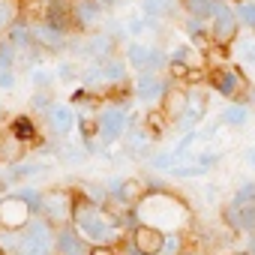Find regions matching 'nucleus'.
Masks as SVG:
<instances>
[{
  "label": "nucleus",
  "mask_w": 255,
  "mask_h": 255,
  "mask_svg": "<svg viewBox=\"0 0 255 255\" xmlns=\"http://www.w3.org/2000/svg\"><path fill=\"white\" fill-rule=\"evenodd\" d=\"M135 219L144 222V225H153V228H159L165 234H171V231H180L192 219V210L186 207L183 198L159 189V192H147L135 204Z\"/></svg>",
  "instance_id": "1"
},
{
  "label": "nucleus",
  "mask_w": 255,
  "mask_h": 255,
  "mask_svg": "<svg viewBox=\"0 0 255 255\" xmlns=\"http://www.w3.org/2000/svg\"><path fill=\"white\" fill-rule=\"evenodd\" d=\"M72 225L75 231L93 243V246H102V243H111L114 234H117V219L111 216V210H105L99 201H90L87 195L75 198V210H72Z\"/></svg>",
  "instance_id": "2"
},
{
  "label": "nucleus",
  "mask_w": 255,
  "mask_h": 255,
  "mask_svg": "<svg viewBox=\"0 0 255 255\" xmlns=\"http://www.w3.org/2000/svg\"><path fill=\"white\" fill-rule=\"evenodd\" d=\"M18 255H57V228L45 216H33L21 228Z\"/></svg>",
  "instance_id": "3"
},
{
  "label": "nucleus",
  "mask_w": 255,
  "mask_h": 255,
  "mask_svg": "<svg viewBox=\"0 0 255 255\" xmlns=\"http://www.w3.org/2000/svg\"><path fill=\"white\" fill-rule=\"evenodd\" d=\"M96 138L108 147V144H114V141H120L126 132H129V111H126L123 105H114V102H108V105H102L99 111H96Z\"/></svg>",
  "instance_id": "4"
},
{
  "label": "nucleus",
  "mask_w": 255,
  "mask_h": 255,
  "mask_svg": "<svg viewBox=\"0 0 255 255\" xmlns=\"http://www.w3.org/2000/svg\"><path fill=\"white\" fill-rule=\"evenodd\" d=\"M240 30H243V24L237 18L234 3H219V9L210 18V42L228 48V45H234V39L240 36Z\"/></svg>",
  "instance_id": "5"
},
{
  "label": "nucleus",
  "mask_w": 255,
  "mask_h": 255,
  "mask_svg": "<svg viewBox=\"0 0 255 255\" xmlns=\"http://www.w3.org/2000/svg\"><path fill=\"white\" fill-rule=\"evenodd\" d=\"M72 210H75V195L72 192H66V189H48V192H42L39 216H45L54 228L69 225L72 222Z\"/></svg>",
  "instance_id": "6"
},
{
  "label": "nucleus",
  "mask_w": 255,
  "mask_h": 255,
  "mask_svg": "<svg viewBox=\"0 0 255 255\" xmlns=\"http://www.w3.org/2000/svg\"><path fill=\"white\" fill-rule=\"evenodd\" d=\"M168 87H171V81L162 78L159 72H141L135 78V84H132V96L141 105H147V108H159L165 93H168Z\"/></svg>",
  "instance_id": "7"
},
{
  "label": "nucleus",
  "mask_w": 255,
  "mask_h": 255,
  "mask_svg": "<svg viewBox=\"0 0 255 255\" xmlns=\"http://www.w3.org/2000/svg\"><path fill=\"white\" fill-rule=\"evenodd\" d=\"M30 219H33V207L18 192H9V195L0 198V228L21 231Z\"/></svg>",
  "instance_id": "8"
},
{
  "label": "nucleus",
  "mask_w": 255,
  "mask_h": 255,
  "mask_svg": "<svg viewBox=\"0 0 255 255\" xmlns=\"http://www.w3.org/2000/svg\"><path fill=\"white\" fill-rule=\"evenodd\" d=\"M210 87H213L216 93H222L225 99H237V96L243 93V87H246V75H243L237 66L222 63V66L210 69Z\"/></svg>",
  "instance_id": "9"
},
{
  "label": "nucleus",
  "mask_w": 255,
  "mask_h": 255,
  "mask_svg": "<svg viewBox=\"0 0 255 255\" xmlns=\"http://www.w3.org/2000/svg\"><path fill=\"white\" fill-rule=\"evenodd\" d=\"M45 126L51 129V135L57 138H69L78 129V114L72 108V102H54L45 111Z\"/></svg>",
  "instance_id": "10"
},
{
  "label": "nucleus",
  "mask_w": 255,
  "mask_h": 255,
  "mask_svg": "<svg viewBox=\"0 0 255 255\" xmlns=\"http://www.w3.org/2000/svg\"><path fill=\"white\" fill-rule=\"evenodd\" d=\"M30 33H33V45H36L39 51L57 54V51H66V45H69V33L51 27V24L42 21V18H39V21H30Z\"/></svg>",
  "instance_id": "11"
},
{
  "label": "nucleus",
  "mask_w": 255,
  "mask_h": 255,
  "mask_svg": "<svg viewBox=\"0 0 255 255\" xmlns=\"http://www.w3.org/2000/svg\"><path fill=\"white\" fill-rule=\"evenodd\" d=\"M162 243H165V231H159V228H153V225H144V222H138V225L132 228V243H129V249H132L135 255H159V252H162Z\"/></svg>",
  "instance_id": "12"
},
{
  "label": "nucleus",
  "mask_w": 255,
  "mask_h": 255,
  "mask_svg": "<svg viewBox=\"0 0 255 255\" xmlns=\"http://www.w3.org/2000/svg\"><path fill=\"white\" fill-rule=\"evenodd\" d=\"M72 15H75V30H96L105 21V9L96 0H72Z\"/></svg>",
  "instance_id": "13"
},
{
  "label": "nucleus",
  "mask_w": 255,
  "mask_h": 255,
  "mask_svg": "<svg viewBox=\"0 0 255 255\" xmlns=\"http://www.w3.org/2000/svg\"><path fill=\"white\" fill-rule=\"evenodd\" d=\"M42 21H48L51 27L69 33L75 30V15H72V0H45V12Z\"/></svg>",
  "instance_id": "14"
},
{
  "label": "nucleus",
  "mask_w": 255,
  "mask_h": 255,
  "mask_svg": "<svg viewBox=\"0 0 255 255\" xmlns=\"http://www.w3.org/2000/svg\"><path fill=\"white\" fill-rule=\"evenodd\" d=\"M180 9H183L180 0H141V3H138V12L147 21H153V24H162V21L177 18Z\"/></svg>",
  "instance_id": "15"
},
{
  "label": "nucleus",
  "mask_w": 255,
  "mask_h": 255,
  "mask_svg": "<svg viewBox=\"0 0 255 255\" xmlns=\"http://www.w3.org/2000/svg\"><path fill=\"white\" fill-rule=\"evenodd\" d=\"M234 51V60H237V69L243 75H255V33H243L234 39L231 45Z\"/></svg>",
  "instance_id": "16"
},
{
  "label": "nucleus",
  "mask_w": 255,
  "mask_h": 255,
  "mask_svg": "<svg viewBox=\"0 0 255 255\" xmlns=\"http://www.w3.org/2000/svg\"><path fill=\"white\" fill-rule=\"evenodd\" d=\"M87 240L75 231V225H60L57 228V255H87Z\"/></svg>",
  "instance_id": "17"
},
{
  "label": "nucleus",
  "mask_w": 255,
  "mask_h": 255,
  "mask_svg": "<svg viewBox=\"0 0 255 255\" xmlns=\"http://www.w3.org/2000/svg\"><path fill=\"white\" fill-rule=\"evenodd\" d=\"M150 57H153V45L147 42H138V39H129L126 42V51H123V60L129 63L132 72H147L150 69Z\"/></svg>",
  "instance_id": "18"
},
{
  "label": "nucleus",
  "mask_w": 255,
  "mask_h": 255,
  "mask_svg": "<svg viewBox=\"0 0 255 255\" xmlns=\"http://www.w3.org/2000/svg\"><path fill=\"white\" fill-rule=\"evenodd\" d=\"M204 114H207V96H204V90H201V87L186 90V111H183L180 123L192 129V126H198V123L204 120Z\"/></svg>",
  "instance_id": "19"
},
{
  "label": "nucleus",
  "mask_w": 255,
  "mask_h": 255,
  "mask_svg": "<svg viewBox=\"0 0 255 255\" xmlns=\"http://www.w3.org/2000/svg\"><path fill=\"white\" fill-rule=\"evenodd\" d=\"M144 195H147L144 183H141V180H132V177H126V180H120V183L114 186V201H120V204H126V207H135Z\"/></svg>",
  "instance_id": "20"
},
{
  "label": "nucleus",
  "mask_w": 255,
  "mask_h": 255,
  "mask_svg": "<svg viewBox=\"0 0 255 255\" xmlns=\"http://www.w3.org/2000/svg\"><path fill=\"white\" fill-rule=\"evenodd\" d=\"M99 66H102V81H105V87H117V84L126 81V75H129V63H126L123 57H117V54L99 60Z\"/></svg>",
  "instance_id": "21"
},
{
  "label": "nucleus",
  "mask_w": 255,
  "mask_h": 255,
  "mask_svg": "<svg viewBox=\"0 0 255 255\" xmlns=\"http://www.w3.org/2000/svg\"><path fill=\"white\" fill-rule=\"evenodd\" d=\"M159 108H162V114H165L168 120H180V117H183V111H186V90H177V87L171 84Z\"/></svg>",
  "instance_id": "22"
},
{
  "label": "nucleus",
  "mask_w": 255,
  "mask_h": 255,
  "mask_svg": "<svg viewBox=\"0 0 255 255\" xmlns=\"http://www.w3.org/2000/svg\"><path fill=\"white\" fill-rule=\"evenodd\" d=\"M180 3H183V12H186V15L201 18V21L210 24L213 12L219 9V3H225V0H180Z\"/></svg>",
  "instance_id": "23"
},
{
  "label": "nucleus",
  "mask_w": 255,
  "mask_h": 255,
  "mask_svg": "<svg viewBox=\"0 0 255 255\" xmlns=\"http://www.w3.org/2000/svg\"><path fill=\"white\" fill-rule=\"evenodd\" d=\"M51 165H45V162H12V165H6V180H12V183H21V180H27V177H36L39 171H48Z\"/></svg>",
  "instance_id": "24"
},
{
  "label": "nucleus",
  "mask_w": 255,
  "mask_h": 255,
  "mask_svg": "<svg viewBox=\"0 0 255 255\" xmlns=\"http://www.w3.org/2000/svg\"><path fill=\"white\" fill-rule=\"evenodd\" d=\"M249 105L246 102H231V105H225V111H222V123L228 126V129H243V126L249 123Z\"/></svg>",
  "instance_id": "25"
},
{
  "label": "nucleus",
  "mask_w": 255,
  "mask_h": 255,
  "mask_svg": "<svg viewBox=\"0 0 255 255\" xmlns=\"http://www.w3.org/2000/svg\"><path fill=\"white\" fill-rule=\"evenodd\" d=\"M9 132H12L21 144H30V141H36V123H33L27 114H18V117H12V123H9Z\"/></svg>",
  "instance_id": "26"
},
{
  "label": "nucleus",
  "mask_w": 255,
  "mask_h": 255,
  "mask_svg": "<svg viewBox=\"0 0 255 255\" xmlns=\"http://www.w3.org/2000/svg\"><path fill=\"white\" fill-rule=\"evenodd\" d=\"M126 144H129V153H147L153 147V135L147 132V126H132L126 132Z\"/></svg>",
  "instance_id": "27"
},
{
  "label": "nucleus",
  "mask_w": 255,
  "mask_h": 255,
  "mask_svg": "<svg viewBox=\"0 0 255 255\" xmlns=\"http://www.w3.org/2000/svg\"><path fill=\"white\" fill-rule=\"evenodd\" d=\"M21 141L12 135V132H0V162H6V165H12V162H18V156H21Z\"/></svg>",
  "instance_id": "28"
},
{
  "label": "nucleus",
  "mask_w": 255,
  "mask_h": 255,
  "mask_svg": "<svg viewBox=\"0 0 255 255\" xmlns=\"http://www.w3.org/2000/svg\"><path fill=\"white\" fill-rule=\"evenodd\" d=\"M21 18V0H0V33H6Z\"/></svg>",
  "instance_id": "29"
},
{
  "label": "nucleus",
  "mask_w": 255,
  "mask_h": 255,
  "mask_svg": "<svg viewBox=\"0 0 255 255\" xmlns=\"http://www.w3.org/2000/svg\"><path fill=\"white\" fill-rule=\"evenodd\" d=\"M54 72H57V81H60V84H72V81H78V84H81V72H84V66H81L75 57H66V60H60V63H57V69H54Z\"/></svg>",
  "instance_id": "30"
},
{
  "label": "nucleus",
  "mask_w": 255,
  "mask_h": 255,
  "mask_svg": "<svg viewBox=\"0 0 255 255\" xmlns=\"http://www.w3.org/2000/svg\"><path fill=\"white\" fill-rule=\"evenodd\" d=\"M30 84H33V90H54L57 72L48 69V66H33L30 69Z\"/></svg>",
  "instance_id": "31"
},
{
  "label": "nucleus",
  "mask_w": 255,
  "mask_h": 255,
  "mask_svg": "<svg viewBox=\"0 0 255 255\" xmlns=\"http://www.w3.org/2000/svg\"><path fill=\"white\" fill-rule=\"evenodd\" d=\"M180 153H174V150H165V153H153L150 159H147V165L153 168V171H165V174H171L177 165H180Z\"/></svg>",
  "instance_id": "32"
},
{
  "label": "nucleus",
  "mask_w": 255,
  "mask_h": 255,
  "mask_svg": "<svg viewBox=\"0 0 255 255\" xmlns=\"http://www.w3.org/2000/svg\"><path fill=\"white\" fill-rule=\"evenodd\" d=\"M168 60H177V63H186V66L198 69V51L192 48V42H177V45L168 51Z\"/></svg>",
  "instance_id": "33"
},
{
  "label": "nucleus",
  "mask_w": 255,
  "mask_h": 255,
  "mask_svg": "<svg viewBox=\"0 0 255 255\" xmlns=\"http://www.w3.org/2000/svg\"><path fill=\"white\" fill-rule=\"evenodd\" d=\"M234 9H237L240 24H243L246 30H252V33H255V0H243V3H237Z\"/></svg>",
  "instance_id": "34"
},
{
  "label": "nucleus",
  "mask_w": 255,
  "mask_h": 255,
  "mask_svg": "<svg viewBox=\"0 0 255 255\" xmlns=\"http://www.w3.org/2000/svg\"><path fill=\"white\" fill-rule=\"evenodd\" d=\"M18 84V72L15 66H0V93H12Z\"/></svg>",
  "instance_id": "35"
},
{
  "label": "nucleus",
  "mask_w": 255,
  "mask_h": 255,
  "mask_svg": "<svg viewBox=\"0 0 255 255\" xmlns=\"http://www.w3.org/2000/svg\"><path fill=\"white\" fill-rule=\"evenodd\" d=\"M180 249H183V237H180V231H171V234H165L159 255H180Z\"/></svg>",
  "instance_id": "36"
},
{
  "label": "nucleus",
  "mask_w": 255,
  "mask_h": 255,
  "mask_svg": "<svg viewBox=\"0 0 255 255\" xmlns=\"http://www.w3.org/2000/svg\"><path fill=\"white\" fill-rule=\"evenodd\" d=\"M30 105H33L36 111H42V114H45V111L54 105V102H51V90H33V99H30Z\"/></svg>",
  "instance_id": "37"
},
{
  "label": "nucleus",
  "mask_w": 255,
  "mask_h": 255,
  "mask_svg": "<svg viewBox=\"0 0 255 255\" xmlns=\"http://www.w3.org/2000/svg\"><path fill=\"white\" fill-rule=\"evenodd\" d=\"M243 165H246L249 171H255V144H249V147L243 150Z\"/></svg>",
  "instance_id": "38"
},
{
  "label": "nucleus",
  "mask_w": 255,
  "mask_h": 255,
  "mask_svg": "<svg viewBox=\"0 0 255 255\" xmlns=\"http://www.w3.org/2000/svg\"><path fill=\"white\" fill-rule=\"evenodd\" d=\"M87 255H117V252L111 249V243H102V246H90Z\"/></svg>",
  "instance_id": "39"
},
{
  "label": "nucleus",
  "mask_w": 255,
  "mask_h": 255,
  "mask_svg": "<svg viewBox=\"0 0 255 255\" xmlns=\"http://www.w3.org/2000/svg\"><path fill=\"white\" fill-rule=\"evenodd\" d=\"M96 3H99V6H102V9H114V6H117V3H120V0H96Z\"/></svg>",
  "instance_id": "40"
},
{
  "label": "nucleus",
  "mask_w": 255,
  "mask_h": 255,
  "mask_svg": "<svg viewBox=\"0 0 255 255\" xmlns=\"http://www.w3.org/2000/svg\"><path fill=\"white\" fill-rule=\"evenodd\" d=\"M225 3H234V6H237V3H243V0H225Z\"/></svg>",
  "instance_id": "41"
},
{
  "label": "nucleus",
  "mask_w": 255,
  "mask_h": 255,
  "mask_svg": "<svg viewBox=\"0 0 255 255\" xmlns=\"http://www.w3.org/2000/svg\"><path fill=\"white\" fill-rule=\"evenodd\" d=\"M237 255H252V252H249V249H246V252H237Z\"/></svg>",
  "instance_id": "42"
},
{
  "label": "nucleus",
  "mask_w": 255,
  "mask_h": 255,
  "mask_svg": "<svg viewBox=\"0 0 255 255\" xmlns=\"http://www.w3.org/2000/svg\"><path fill=\"white\" fill-rule=\"evenodd\" d=\"M0 255H6V249H3V246H0Z\"/></svg>",
  "instance_id": "43"
},
{
  "label": "nucleus",
  "mask_w": 255,
  "mask_h": 255,
  "mask_svg": "<svg viewBox=\"0 0 255 255\" xmlns=\"http://www.w3.org/2000/svg\"><path fill=\"white\" fill-rule=\"evenodd\" d=\"M0 120H3V111H0Z\"/></svg>",
  "instance_id": "44"
},
{
  "label": "nucleus",
  "mask_w": 255,
  "mask_h": 255,
  "mask_svg": "<svg viewBox=\"0 0 255 255\" xmlns=\"http://www.w3.org/2000/svg\"><path fill=\"white\" fill-rule=\"evenodd\" d=\"M252 96H255V87H252Z\"/></svg>",
  "instance_id": "45"
}]
</instances>
